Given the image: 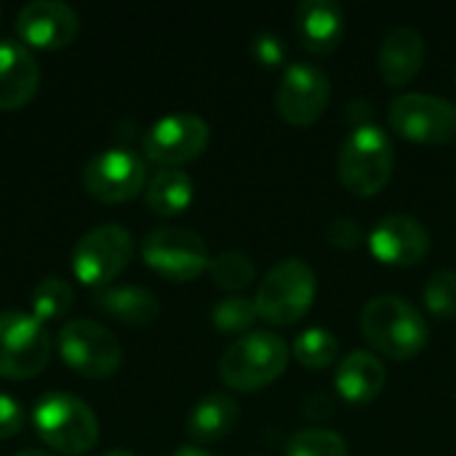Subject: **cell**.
Returning <instances> with one entry per match:
<instances>
[{
  "label": "cell",
  "instance_id": "8",
  "mask_svg": "<svg viewBox=\"0 0 456 456\" xmlns=\"http://www.w3.org/2000/svg\"><path fill=\"white\" fill-rule=\"evenodd\" d=\"M134 256L131 232L120 224L91 227L72 248V273L80 283L104 289L115 281Z\"/></svg>",
  "mask_w": 456,
  "mask_h": 456
},
{
  "label": "cell",
  "instance_id": "19",
  "mask_svg": "<svg viewBox=\"0 0 456 456\" xmlns=\"http://www.w3.org/2000/svg\"><path fill=\"white\" fill-rule=\"evenodd\" d=\"M385 382H387V369L369 350H353L350 355H345L334 377L339 395L353 406L371 403L382 393Z\"/></svg>",
  "mask_w": 456,
  "mask_h": 456
},
{
  "label": "cell",
  "instance_id": "2",
  "mask_svg": "<svg viewBox=\"0 0 456 456\" xmlns=\"http://www.w3.org/2000/svg\"><path fill=\"white\" fill-rule=\"evenodd\" d=\"M393 142L377 123H361L345 136L339 150V179L350 192L361 198L382 192L393 176Z\"/></svg>",
  "mask_w": 456,
  "mask_h": 456
},
{
  "label": "cell",
  "instance_id": "14",
  "mask_svg": "<svg viewBox=\"0 0 456 456\" xmlns=\"http://www.w3.org/2000/svg\"><path fill=\"white\" fill-rule=\"evenodd\" d=\"M366 243L382 265L411 267L428 256L430 232L419 219L409 214H387L371 227Z\"/></svg>",
  "mask_w": 456,
  "mask_h": 456
},
{
  "label": "cell",
  "instance_id": "30",
  "mask_svg": "<svg viewBox=\"0 0 456 456\" xmlns=\"http://www.w3.org/2000/svg\"><path fill=\"white\" fill-rule=\"evenodd\" d=\"M251 51H254V59L262 67H270V69L278 67L286 59V45L275 32H259L254 37V43H251Z\"/></svg>",
  "mask_w": 456,
  "mask_h": 456
},
{
  "label": "cell",
  "instance_id": "10",
  "mask_svg": "<svg viewBox=\"0 0 456 456\" xmlns=\"http://www.w3.org/2000/svg\"><path fill=\"white\" fill-rule=\"evenodd\" d=\"M142 259L158 275L184 283L208 270V248L200 235L184 227H158L142 243Z\"/></svg>",
  "mask_w": 456,
  "mask_h": 456
},
{
  "label": "cell",
  "instance_id": "5",
  "mask_svg": "<svg viewBox=\"0 0 456 456\" xmlns=\"http://www.w3.org/2000/svg\"><path fill=\"white\" fill-rule=\"evenodd\" d=\"M318 291V278L315 270L294 256V259H283L278 262L265 281L256 289V310L259 318H265L273 326H291L297 321H302L315 299Z\"/></svg>",
  "mask_w": 456,
  "mask_h": 456
},
{
  "label": "cell",
  "instance_id": "23",
  "mask_svg": "<svg viewBox=\"0 0 456 456\" xmlns=\"http://www.w3.org/2000/svg\"><path fill=\"white\" fill-rule=\"evenodd\" d=\"M75 302V291L72 286L64 281V278H56V275H48L43 278L35 289H32V318H37L40 323L45 321H56L61 315L69 313Z\"/></svg>",
  "mask_w": 456,
  "mask_h": 456
},
{
  "label": "cell",
  "instance_id": "32",
  "mask_svg": "<svg viewBox=\"0 0 456 456\" xmlns=\"http://www.w3.org/2000/svg\"><path fill=\"white\" fill-rule=\"evenodd\" d=\"M171 456H211L203 446H198V444H187V446H179L176 452Z\"/></svg>",
  "mask_w": 456,
  "mask_h": 456
},
{
  "label": "cell",
  "instance_id": "9",
  "mask_svg": "<svg viewBox=\"0 0 456 456\" xmlns=\"http://www.w3.org/2000/svg\"><path fill=\"white\" fill-rule=\"evenodd\" d=\"M390 126L417 144H449L456 139V104L433 94H401L387 110Z\"/></svg>",
  "mask_w": 456,
  "mask_h": 456
},
{
  "label": "cell",
  "instance_id": "20",
  "mask_svg": "<svg viewBox=\"0 0 456 456\" xmlns=\"http://www.w3.org/2000/svg\"><path fill=\"white\" fill-rule=\"evenodd\" d=\"M91 305L112 321L128 326H150L160 315V302L142 286H104L96 289Z\"/></svg>",
  "mask_w": 456,
  "mask_h": 456
},
{
  "label": "cell",
  "instance_id": "28",
  "mask_svg": "<svg viewBox=\"0 0 456 456\" xmlns=\"http://www.w3.org/2000/svg\"><path fill=\"white\" fill-rule=\"evenodd\" d=\"M425 307L441 318H456V270H438L425 286Z\"/></svg>",
  "mask_w": 456,
  "mask_h": 456
},
{
  "label": "cell",
  "instance_id": "11",
  "mask_svg": "<svg viewBox=\"0 0 456 456\" xmlns=\"http://www.w3.org/2000/svg\"><path fill=\"white\" fill-rule=\"evenodd\" d=\"M80 182L86 192L102 203H126L142 192L147 166L144 158L128 147H107L86 163Z\"/></svg>",
  "mask_w": 456,
  "mask_h": 456
},
{
  "label": "cell",
  "instance_id": "15",
  "mask_svg": "<svg viewBox=\"0 0 456 456\" xmlns=\"http://www.w3.org/2000/svg\"><path fill=\"white\" fill-rule=\"evenodd\" d=\"M16 32L24 45L56 51L69 45L80 32V16L61 0H32L16 13Z\"/></svg>",
  "mask_w": 456,
  "mask_h": 456
},
{
  "label": "cell",
  "instance_id": "25",
  "mask_svg": "<svg viewBox=\"0 0 456 456\" xmlns=\"http://www.w3.org/2000/svg\"><path fill=\"white\" fill-rule=\"evenodd\" d=\"M294 358L307 369H329L339 358V339L329 329H307L294 339Z\"/></svg>",
  "mask_w": 456,
  "mask_h": 456
},
{
  "label": "cell",
  "instance_id": "6",
  "mask_svg": "<svg viewBox=\"0 0 456 456\" xmlns=\"http://www.w3.org/2000/svg\"><path fill=\"white\" fill-rule=\"evenodd\" d=\"M56 347L61 361L88 379H104L115 374L123 361V347L118 337L104 323L88 318L67 321L56 337Z\"/></svg>",
  "mask_w": 456,
  "mask_h": 456
},
{
  "label": "cell",
  "instance_id": "12",
  "mask_svg": "<svg viewBox=\"0 0 456 456\" xmlns=\"http://www.w3.org/2000/svg\"><path fill=\"white\" fill-rule=\"evenodd\" d=\"M329 99H331V80L323 67L310 61H294L283 69L275 104L286 123L297 128L313 126L326 112Z\"/></svg>",
  "mask_w": 456,
  "mask_h": 456
},
{
  "label": "cell",
  "instance_id": "34",
  "mask_svg": "<svg viewBox=\"0 0 456 456\" xmlns=\"http://www.w3.org/2000/svg\"><path fill=\"white\" fill-rule=\"evenodd\" d=\"M13 456H51V454H45V452H40V449H24V452H19V454H13Z\"/></svg>",
  "mask_w": 456,
  "mask_h": 456
},
{
  "label": "cell",
  "instance_id": "21",
  "mask_svg": "<svg viewBox=\"0 0 456 456\" xmlns=\"http://www.w3.org/2000/svg\"><path fill=\"white\" fill-rule=\"evenodd\" d=\"M238 419H240L238 401L224 393H211L192 406L187 417V433L198 444H211L230 436Z\"/></svg>",
  "mask_w": 456,
  "mask_h": 456
},
{
  "label": "cell",
  "instance_id": "4",
  "mask_svg": "<svg viewBox=\"0 0 456 456\" xmlns=\"http://www.w3.org/2000/svg\"><path fill=\"white\" fill-rule=\"evenodd\" d=\"M289 366V347L273 331H251L235 339L219 358V377L227 387L254 393L273 385Z\"/></svg>",
  "mask_w": 456,
  "mask_h": 456
},
{
  "label": "cell",
  "instance_id": "7",
  "mask_svg": "<svg viewBox=\"0 0 456 456\" xmlns=\"http://www.w3.org/2000/svg\"><path fill=\"white\" fill-rule=\"evenodd\" d=\"M51 361V334L32 313H0V377L32 379Z\"/></svg>",
  "mask_w": 456,
  "mask_h": 456
},
{
  "label": "cell",
  "instance_id": "1",
  "mask_svg": "<svg viewBox=\"0 0 456 456\" xmlns=\"http://www.w3.org/2000/svg\"><path fill=\"white\" fill-rule=\"evenodd\" d=\"M361 331L377 353L393 361H409L419 355L430 339L425 315L395 294H382L363 305Z\"/></svg>",
  "mask_w": 456,
  "mask_h": 456
},
{
  "label": "cell",
  "instance_id": "31",
  "mask_svg": "<svg viewBox=\"0 0 456 456\" xmlns=\"http://www.w3.org/2000/svg\"><path fill=\"white\" fill-rule=\"evenodd\" d=\"M24 428V409L8 393H0V441L13 438Z\"/></svg>",
  "mask_w": 456,
  "mask_h": 456
},
{
  "label": "cell",
  "instance_id": "27",
  "mask_svg": "<svg viewBox=\"0 0 456 456\" xmlns=\"http://www.w3.org/2000/svg\"><path fill=\"white\" fill-rule=\"evenodd\" d=\"M256 318H259L256 302L248 299V297H240V294L219 299L214 305V310H211L214 329L222 331V334H243L256 323Z\"/></svg>",
  "mask_w": 456,
  "mask_h": 456
},
{
  "label": "cell",
  "instance_id": "16",
  "mask_svg": "<svg viewBox=\"0 0 456 456\" xmlns=\"http://www.w3.org/2000/svg\"><path fill=\"white\" fill-rule=\"evenodd\" d=\"M40 86V64L16 40H0V110L24 107Z\"/></svg>",
  "mask_w": 456,
  "mask_h": 456
},
{
  "label": "cell",
  "instance_id": "29",
  "mask_svg": "<svg viewBox=\"0 0 456 456\" xmlns=\"http://www.w3.org/2000/svg\"><path fill=\"white\" fill-rule=\"evenodd\" d=\"M363 235H366V232L361 230V224H358L355 219H350V216H337V219L329 224V230H326V240H329L331 246L342 248V251L361 246Z\"/></svg>",
  "mask_w": 456,
  "mask_h": 456
},
{
  "label": "cell",
  "instance_id": "13",
  "mask_svg": "<svg viewBox=\"0 0 456 456\" xmlns=\"http://www.w3.org/2000/svg\"><path fill=\"white\" fill-rule=\"evenodd\" d=\"M208 139L211 128L200 115L174 112L150 126L144 136V152L163 168H179L182 163H190L198 155H203Z\"/></svg>",
  "mask_w": 456,
  "mask_h": 456
},
{
  "label": "cell",
  "instance_id": "26",
  "mask_svg": "<svg viewBox=\"0 0 456 456\" xmlns=\"http://www.w3.org/2000/svg\"><path fill=\"white\" fill-rule=\"evenodd\" d=\"M283 456H350V449L339 433L326 428H307L286 438Z\"/></svg>",
  "mask_w": 456,
  "mask_h": 456
},
{
  "label": "cell",
  "instance_id": "22",
  "mask_svg": "<svg viewBox=\"0 0 456 456\" xmlns=\"http://www.w3.org/2000/svg\"><path fill=\"white\" fill-rule=\"evenodd\" d=\"M195 184L182 168H160L147 182V208L158 216H176L192 203Z\"/></svg>",
  "mask_w": 456,
  "mask_h": 456
},
{
  "label": "cell",
  "instance_id": "3",
  "mask_svg": "<svg viewBox=\"0 0 456 456\" xmlns=\"http://www.w3.org/2000/svg\"><path fill=\"white\" fill-rule=\"evenodd\" d=\"M35 430L48 449L77 456L99 441V419L94 409L72 393H45L32 411Z\"/></svg>",
  "mask_w": 456,
  "mask_h": 456
},
{
  "label": "cell",
  "instance_id": "33",
  "mask_svg": "<svg viewBox=\"0 0 456 456\" xmlns=\"http://www.w3.org/2000/svg\"><path fill=\"white\" fill-rule=\"evenodd\" d=\"M102 456H136L134 452H128V449H110V452H104Z\"/></svg>",
  "mask_w": 456,
  "mask_h": 456
},
{
  "label": "cell",
  "instance_id": "17",
  "mask_svg": "<svg viewBox=\"0 0 456 456\" xmlns=\"http://www.w3.org/2000/svg\"><path fill=\"white\" fill-rule=\"evenodd\" d=\"M377 64L382 77L390 86H406L409 80H414L425 64V37L417 27L411 24H398L393 27L382 43H379V53H377Z\"/></svg>",
  "mask_w": 456,
  "mask_h": 456
},
{
  "label": "cell",
  "instance_id": "24",
  "mask_svg": "<svg viewBox=\"0 0 456 456\" xmlns=\"http://www.w3.org/2000/svg\"><path fill=\"white\" fill-rule=\"evenodd\" d=\"M208 275H211L214 286H219L224 291H240L254 283L256 265L243 251H222V254L211 256Z\"/></svg>",
  "mask_w": 456,
  "mask_h": 456
},
{
  "label": "cell",
  "instance_id": "18",
  "mask_svg": "<svg viewBox=\"0 0 456 456\" xmlns=\"http://www.w3.org/2000/svg\"><path fill=\"white\" fill-rule=\"evenodd\" d=\"M297 29L310 53H331L345 37V13L334 0H302L297 5Z\"/></svg>",
  "mask_w": 456,
  "mask_h": 456
}]
</instances>
